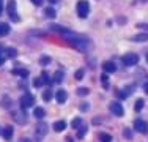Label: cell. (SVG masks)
<instances>
[{"instance_id": "obj_17", "label": "cell", "mask_w": 148, "mask_h": 142, "mask_svg": "<svg viewBox=\"0 0 148 142\" xmlns=\"http://www.w3.org/2000/svg\"><path fill=\"white\" fill-rule=\"evenodd\" d=\"M77 130H79V131H77V139H82V137L87 134V131H88V128H87L85 125H80L79 128H77Z\"/></svg>"}, {"instance_id": "obj_12", "label": "cell", "mask_w": 148, "mask_h": 142, "mask_svg": "<svg viewBox=\"0 0 148 142\" xmlns=\"http://www.w3.org/2000/svg\"><path fill=\"white\" fill-rule=\"evenodd\" d=\"M2 136H3V139H5V141H11V137H13V128L11 126H5L2 130Z\"/></svg>"}, {"instance_id": "obj_1", "label": "cell", "mask_w": 148, "mask_h": 142, "mask_svg": "<svg viewBox=\"0 0 148 142\" xmlns=\"http://www.w3.org/2000/svg\"><path fill=\"white\" fill-rule=\"evenodd\" d=\"M65 37L68 38L69 43H71V44L77 49V51H80V52H87V51L90 49V41L87 40V38L79 37V35L73 33V32H66Z\"/></svg>"}, {"instance_id": "obj_7", "label": "cell", "mask_w": 148, "mask_h": 142, "mask_svg": "<svg viewBox=\"0 0 148 142\" xmlns=\"http://www.w3.org/2000/svg\"><path fill=\"white\" fill-rule=\"evenodd\" d=\"M109 111L114 114V115H117V117H121L123 114H125V109H123L121 103H117V101H114V103L109 104Z\"/></svg>"}, {"instance_id": "obj_19", "label": "cell", "mask_w": 148, "mask_h": 142, "mask_svg": "<svg viewBox=\"0 0 148 142\" xmlns=\"http://www.w3.org/2000/svg\"><path fill=\"white\" fill-rule=\"evenodd\" d=\"M33 115L36 117V119H43V117L46 115V111L43 108H35V111H33Z\"/></svg>"}, {"instance_id": "obj_41", "label": "cell", "mask_w": 148, "mask_h": 142, "mask_svg": "<svg viewBox=\"0 0 148 142\" xmlns=\"http://www.w3.org/2000/svg\"><path fill=\"white\" fill-rule=\"evenodd\" d=\"M147 62H148V54H147Z\"/></svg>"}, {"instance_id": "obj_14", "label": "cell", "mask_w": 148, "mask_h": 142, "mask_svg": "<svg viewBox=\"0 0 148 142\" xmlns=\"http://www.w3.org/2000/svg\"><path fill=\"white\" fill-rule=\"evenodd\" d=\"M8 33H10V26L6 22H0V38L6 37Z\"/></svg>"}, {"instance_id": "obj_8", "label": "cell", "mask_w": 148, "mask_h": 142, "mask_svg": "<svg viewBox=\"0 0 148 142\" xmlns=\"http://www.w3.org/2000/svg\"><path fill=\"white\" fill-rule=\"evenodd\" d=\"M25 115H27L25 111H24V112H19V111L13 112V119H14L17 123H27V117Z\"/></svg>"}, {"instance_id": "obj_34", "label": "cell", "mask_w": 148, "mask_h": 142, "mask_svg": "<svg viewBox=\"0 0 148 142\" xmlns=\"http://www.w3.org/2000/svg\"><path fill=\"white\" fill-rule=\"evenodd\" d=\"M137 27H139V28H145V30H148V24H137Z\"/></svg>"}, {"instance_id": "obj_23", "label": "cell", "mask_w": 148, "mask_h": 142, "mask_svg": "<svg viewBox=\"0 0 148 142\" xmlns=\"http://www.w3.org/2000/svg\"><path fill=\"white\" fill-rule=\"evenodd\" d=\"M5 52H6V55H8L10 59H14V57H17V51H16V49H13V48L5 49Z\"/></svg>"}, {"instance_id": "obj_24", "label": "cell", "mask_w": 148, "mask_h": 142, "mask_svg": "<svg viewBox=\"0 0 148 142\" xmlns=\"http://www.w3.org/2000/svg\"><path fill=\"white\" fill-rule=\"evenodd\" d=\"M43 99H44L46 103H49V101L52 99V92L49 90V88H47V90H44V92H43Z\"/></svg>"}, {"instance_id": "obj_25", "label": "cell", "mask_w": 148, "mask_h": 142, "mask_svg": "<svg viewBox=\"0 0 148 142\" xmlns=\"http://www.w3.org/2000/svg\"><path fill=\"white\" fill-rule=\"evenodd\" d=\"M44 14H46L47 17H51V19H54V17L57 16V14H55V10H54V8H46Z\"/></svg>"}, {"instance_id": "obj_13", "label": "cell", "mask_w": 148, "mask_h": 142, "mask_svg": "<svg viewBox=\"0 0 148 142\" xmlns=\"http://www.w3.org/2000/svg\"><path fill=\"white\" fill-rule=\"evenodd\" d=\"M52 128H54V131H57V133H62V131L66 128V122L65 120H57V122L52 125Z\"/></svg>"}, {"instance_id": "obj_11", "label": "cell", "mask_w": 148, "mask_h": 142, "mask_svg": "<svg viewBox=\"0 0 148 142\" xmlns=\"http://www.w3.org/2000/svg\"><path fill=\"white\" fill-rule=\"evenodd\" d=\"M35 133L38 134V136H46V133H47V125H46L44 122H40L36 125V131Z\"/></svg>"}, {"instance_id": "obj_21", "label": "cell", "mask_w": 148, "mask_h": 142, "mask_svg": "<svg viewBox=\"0 0 148 142\" xmlns=\"http://www.w3.org/2000/svg\"><path fill=\"white\" fill-rule=\"evenodd\" d=\"M143 104H145V101H143L142 98H139V99L136 101V104H134V109H136L137 112H139V111H142V109H143Z\"/></svg>"}, {"instance_id": "obj_29", "label": "cell", "mask_w": 148, "mask_h": 142, "mask_svg": "<svg viewBox=\"0 0 148 142\" xmlns=\"http://www.w3.org/2000/svg\"><path fill=\"white\" fill-rule=\"evenodd\" d=\"M33 85H35V87H41V85H44V82H43V79H41V77H38V79L33 81Z\"/></svg>"}, {"instance_id": "obj_18", "label": "cell", "mask_w": 148, "mask_h": 142, "mask_svg": "<svg viewBox=\"0 0 148 142\" xmlns=\"http://www.w3.org/2000/svg\"><path fill=\"white\" fill-rule=\"evenodd\" d=\"M98 137H99L101 142H112V141H114V139H112V136H110V134H107V133H99V134H98Z\"/></svg>"}, {"instance_id": "obj_42", "label": "cell", "mask_w": 148, "mask_h": 142, "mask_svg": "<svg viewBox=\"0 0 148 142\" xmlns=\"http://www.w3.org/2000/svg\"><path fill=\"white\" fill-rule=\"evenodd\" d=\"M0 134H2V131H0Z\"/></svg>"}, {"instance_id": "obj_22", "label": "cell", "mask_w": 148, "mask_h": 142, "mask_svg": "<svg viewBox=\"0 0 148 142\" xmlns=\"http://www.w3.org/2000/svg\"><path fill=\"white\" fill-rule=\"evenodd\" d=\"M63 81V73L62 71H55V74H54V82L55 84H60Z\"/></svg>"}, {"instance_id": "obj_6", "label": "cell", "mask_w": 148, "mask_h": 142, "mask_svg": "<svg viewBox=\"0 0 148 142\" xmlns=\"http://www.w3.org/2000/svg\"><path fill=\"white\" fill-rule=\"evenodd\" d=\"M134 130L137 131V133H142V134H147L148 133V123L145 122V120H134Z\"/></svg>"}, {"instance_id": "obj_31", "label": "cell", "mask_w": 148, "mask_h": 142, "mask_svg": "<svg viewBox=\"0 0 148 142\" xmlns=\"http://www.w3.org/2000/svg\"><path fill=\"white\" fill-rule=\"evenodd\" d=\"M101 79H103V82H104V85L107 87V73H104L103 76H101Z\"/></svg>"}, {"instance_id": "obj_35", "label": "cell", "mask_w": 148, "mask_h": 142, "mask_svg": "<svg viewBox=\"0 0 148 142\" xmlns=\"http://www.w3.org/2000/svg\"><path fill=\"white\" fill-rule=\"evenodd\" d=\"M143 92H145V93L148 95V82H145V84H143Z\"/></svg>"}, {"instance_id": "obj_32", "label": "cell", "mask_w": 148, "mask_h": 142, "mask_svg": "<svg viewBox=\"0 0 148 142\" xmlns=\"http://www.w3.org/2000/svg\"><path fill=\"white\" fill-rule=\"evenodd\" d=\"M88 108H90V106L85 104V103H82V104H80V111H88Z\"/></svg>"}, {"instance_id": "obj_3", "label": "cell", "mask_w": 148, "mask_h": 142, "mask_svg": "<svg viewBox=\"0 0 148 142\" xmlns=\"http://www.w3.org/2000/svg\"><path fill=\"white\" fill-rule=\"evenodd\" d=\"M121 62H123V65H125V66H134V65L139 63V55L129 52V54H125L121 57Z\"/></svg>"}, {"instance_id": "obj_39", "label": "cell", "mask_w": 148, "mask_h": 142, "mask_svg": "<svg viewBox=\"0 0 148 142\" xmlns=\"http://www.w3.org/2000/svg\"><path fill=\"white\" fill-rule=\"evenodd\" d=\"M3 62H5V59H3V57H0V65H3Z\"/></svg>"}, {"instance_id": "obj_20", "label": "cell", "mask_w": 148, "mask_h": 142, "mask_svg": "<svg viewBox=\"0 0 148 142\" xmlns=\"http://www.w3.org/2000/svg\"><path fill=\"white\" fill-rule=\"evenodd\" d=\"M41 79H43V82H44L46 85H49L51 82H54V79H51V77H49V74L46 73V71H43V73H41Z\"/></svg>"}, {"instance_id": "obj_40", "label": "cell", "mask_w": 148, "mask_h": 142, "mask_svg": "<svg viewBox=\"0 0 148 142\" xmlns=\"http://www.w3.org/2000/svg\"><path fill=\"white\" fill-rule=\"evenodd\" d=\"M21 142H30L29 139H24V141H21Z\"/></svg>"}, {"instance_id": "obj_33", "label": "cell", "mask_w": 148, "mask_h": 142, "mask_svg": "<svg viewBox=\"0 0 148 142\" xmlns=\"http://www.w3.org/2000/svg\"><path fill=\"white\" fill-rule=\"evenodd\" d=\"M32 3H33V5H36V6H40L41 3H43V0H30Z\"/></svg>"}, {"instance_id": "obj_28", "label": "cell", "mask_w": 148, "mask_h": 142, "mask_svg": "<svg viewBox=\"0 0 148 142\" xmlns=\"http://www.w3.org/2000/svg\"><path fill=\"white\" fill-rule=\"evenodd\" d=\"M76 79L77 81H82L84 79V70H77L76 71Z\"/></svg>"}, {"instance_id": "obj_30", "label": "cell", "mask_w": 148, "mask_h": 142, "mask_svg": "<svg viewBox=\"0 0 148 142\" xmlns=\"http://www.w3.org/2000/svg\"><path fill=\"white\" fill-rule=\"evenodd\" d=\"M49 62H51V59H49V57H41V60H40L41 65H47Z\"/></svg>"}, {"instance_id": "obj_27", "label": "cell", "mask_w": 148, "mask_h": 142, "mask_svg": "<svg viewBox=\"0 0 148 142\" xmlns=\"http://www.w3.org/2000/svg\"><path fill=\"white\" fill-rule=\"evenodd\" d=\"M80 125H82V119H80V117H77V119H74L73 122H71V126L73 128H79Z\"/></svg>"}, {"instance_id": "obj_15", "label": "cell", "mask_w": 148, "mask_h": 142, "mask_svg": "<svg viewBox=\"0 0 148 142\" xmlns=\"http://www.w3.org/2000/svg\"><path fill=\"white\" fill-rule=\"evenodd\" d=\"M132 41H137V43H143V41H148V33H137L132 37Z\"/></svg>"}, {"instance_id": "obj_9", "label": "cell", "mask_w": 148, "mask_h": 142, "mask_svg": "<svg viewBox=\"0 0 148 142\" xmlns=\"http://www.w3.org/2000/svg\"><path fill=\"white\" fill-rule=\"evenodd\" d=\"M103 70H104V73L112 74V73H115V71H117V66H115L114 62H104L103 63Z\"/></svg>"}, {"instance_id": "obj_37", "label": "cell", "mask_w": 148, "mask_h": 142, "mask_svg": "<svg viewBox=\"0 0 148 142\" xmlns=\"http://www.w3.org/2000/svg\"><path fill=\"white\" fill-rule=\"evenodd\" d=\"M125 136L126 137H131V131H125Z\"/></svg>"}, {"instance_id": "obj_10", "label": "cell", "mask_w": 148, "mask_h": 142, "mask_svg": "<svg viewBox=\"0 0 148 142\" xmlns=\"http://www.w3.org/2000/svg\"><path fill=\"white\" fill-rule=\"evenodd\" d=\"M55 99H57V103L63 104V103L68 99V93H66V90H57V93H55Z\"/></svg>"}, {"instance_id": "obj_16", "label": "cell", "mask_w": 148, "mask_h": 142, "mask_svg": "<svg viewBox=\"0 0 148 142\" xmlns=\"http://www.w3.org/2000/svg\"><path fill=\"white\" fill-rule=\"evenodd\" d=\"M13 74H16V76H22V77H27V76H29V70H25V68H14V70H13Z\"/></svg>"}, {"instance_id": "obj_4", "label": "cell", "mask_w": 148, "mask_h": 142, "mask_svg": "<svg viewBox=\"0 0 148 142\" xmlns=\"http://www.w3.org/2000/svg\"><path fill=\"white\" fill-rule=\"evenodd\" d=\"M8 16H10V19L13 21V22H19V14H17V10H16V2L14 0H10L8 2Z\"/></svg>"}, {"instance_id": "obj_5", "label": "cell", "mask_w": 148, "mask_h": 142, "mask_svg": "<svg viewBox=\"0 0 148 142\" xmlns=\"http://www.w3.org/2000/svg\"><path fill=\"white\" fill-rule=\"evenodd\" d=\"M19 103H21V108H22V109L32 108V106H33V103H35V97L32 93H24L22 97H21Z\"/></svg>"}, {"instance_id": "obj_36", "label": "cell", "mask_w": 148, "mask_h": 142, "mask_svg": "<svg viewBox=\"0 0 148 142\" xmlns=\"http://www.w3.org/2000/svg\"><path fill=\"white\" fill-rule=\"evenodd\" d=\"M3 11V0H0V14H2Z\"/></svg>"}, {"instance_id": "obj_38", "label": "cell", "mask_w": 148, "mask_h": 142, "mask_svg": "<svg viewBox=\"0 0 148 142\" xmlns=\"http://www.w3.org/2000/svg\"><path fill=\"white\" fill-rule=\"evenodd\" d=\"M60 0H49V3H58Z\"/></svg>"}, {"instance_id": "obj_2", "label": "cell", "mask_w": 148, "mask_h": 142, "mask_svg": "<svg viewBox=\"0 0 148 142\" xmlns=\"http://www.w3.org/2000/svg\"><path fill=\"white\" fill-rule=\"evenodd\" d=\"M76 8H77V14H79V17L85 19V17L88 16V13H90V3L87 2V0H79Z\"/></svg>"}, {"instance_id": "obj_26", "label": "cell", "mask_w": 148, "mask_h": 142, "mask_svg": "<svg viewBox=\"0 0 148 142\" xmlns=\"http://www.w3.org/2000/svg\"><path fill=\"white\" fill-rule=\"evenodd\" d=\"M88 88L87 87H80V88H77V95H80V97H85V95H88Z\"/></svg>"}]
</instances>
